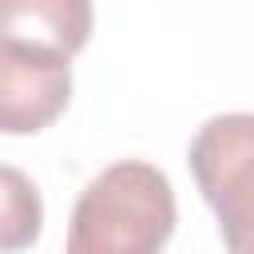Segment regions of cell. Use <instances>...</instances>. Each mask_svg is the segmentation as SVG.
Returning <instances> with one entry per match:
<instances>
[{
  "instance_id": "cell-1",
  "label": "cell",
  "mask_w": 254,
  "mask_h": 254,
  "mask_svg": "<svg viewBox=\"0 0 254 254\" xmlns=\"http://www.w3.org/2000/svg\"><path fill=\"white\" fill-rule=\"evenodd\" d=\"M175 218L171 179L143 159H119L75 198L67 254H163Z\"/></svg>"
},
{
  "instance_id": "cell-2",
  "label": "cell",
  "mask_w": 254,
  "mask_h": 254,
  "mask_svg": "<svg viewBox=\"0 0 254 254\" xmlns=\"http://www.w3.org/2000/svg\"><path fill=\"white\" fill-rule=\"evenodd\" d=\"M198 194L230 254H254V111H226L198 127L187 151Z\"/></svg>"
},
{
  "instance_id": "cell-3",
  "label": "cell",
  "mask_w": 254,
  "mask_h": 254,
  "mask_svg": "<svg viewBox=\"0 0 254 254\" xmlns=\"http://www.w3.org/2000/svg\"><path fill=\"white\" fill-rule=\"evenodd\" d=\"M71 99V60L0 44V127L36 135L52 127Z\"/></svg>"
},
{
  "instance_id": "cell-4",
  "label": "cell",
  "mask_w": 254,
  "mask_h": 254,
  "mask_svg": "<svg viewBox=\"0 0 254 254\" xmlns=\"http://www.w3.org/2000/svg\"><path fill=\"white\" fill-rule=\"evenodd\" d=\"M91 0H0V44L71 60L91 36Z\"/></svg>"
},
{
  "instance_id": "cell-5",
  "label": "cell",
  "mask_w": 254,
  "mask_h": 254,
  "mask_svg": "<svg viewBox=\"0 0 254 254\" xmlns=\"http://www.w3.org/2000/svg\"><path fill=\"white\" fill-rule=\"evenodd\" d=\"M4 183V202H0V246L8 254L32 246L40 238V222H44V202L36 183H28L24 171H16L12 163L0 171Z\"/></svg>"
}]
</instances>
